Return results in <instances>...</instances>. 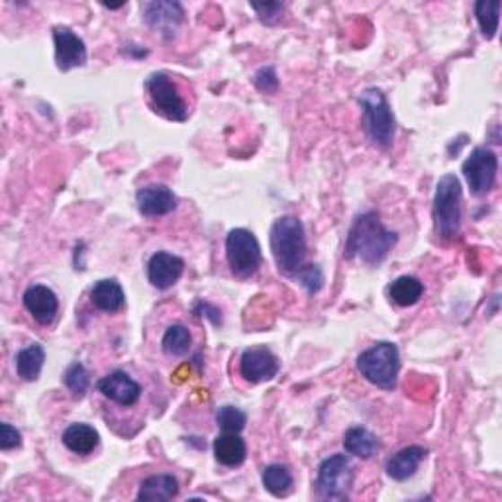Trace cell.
Masks as SVG:
<instances>
[{
  "mask_svg": "<svg viewBox=\"0 0 502 502\" xmlns=\"http://www.w3.org/2000/svg\"><path fill=\"white\" fill-rule=\"evenodd\" d=\"M399 233L383 226L377 212H365L359 215L346 238L344 258L361 260L369 267H379L387 260L389 251L397 245Z\"/></svg>",
  "mask_w": 502,
  "mask_h": 502,
  "instance_id": "cell-1",
  "label": "cell"
},
{
  "mask_svg": "<svg viewBox=\"0 0 502 502\" xmlns=\"http://www.w3.org/2000/svg\"><path fill=\"white\" fill-rule=\"evenodd\" d=\"M269 243L279 271L295 277L306 260L304 224L296 216L277 218L269 232Z\"/></svg>",
  "mask_w": 502,
  "mask_h": 502,
  "instance_id": "cell-2",
  "label": "cell"
},
{
  "mask_svg": "<svg viewBox=\"0 0 502 502\" xmlns=\"http://www.w3.org/2000/svg\"><path fill=\"white\" fill-rule=\"evenodd\" d=\"M149 109L171 122H185L190 110L189 101L179 81L165 71H155L144 83Z\"/></svg>",
  "mask_w": 502,
  "mask_h": 502,
  "instance_id": "cell-3",
  "label": "cell"
},
{
  "mask_svg": "<svg viewBox=\"0 0 502 502\" xmlns=\"http://www.w3.org/2000/svg\"><path fill=\"white\" fill-rule=\"evenodd\" d=\"M463 190L462 181L455 175H444L436 185L434 195V226L436 233L442 240H455L462 232V218H463Z\"/></svg>",
  "mask_w": 502,
  "mask_h": 502,
  "instance_id": "cell-4",
  "label": "cell"
},
{
  "mask_svg": "<svg viewBox=\"0 0 502 502\" xmlns=\"http://www.w3.org/2000/svg\"><path fill=\"white\" fill-rule=\"evenodd\" d=\"M357 371L375 387L392 391L397 387L401 371L399 348L392 341H377L375 346L361 351L357 357Z\"/></svg>",
  "mask_w": 502,
  "mask_h": 502,
  "instance_id": "cell-5",
  "label": "cell"
},
{
  "mask_svg": "<svg viewBox=\"0 0 502 502\" xmlns=\"http://www.w3.org/2000/svg\"><path fill=\"white\" fill-rule=\"evenodd\" d=\"M357 102L363 110V126L371 137V142L379 147H389L394 142V130H397V122H394V114L387 96L379 89H365L359 96Z\"/></svg>",
  "mask_w": 502,
  "mask_h": 502,
  "instance_id": "cell-6",
  "label": "cell"
},
{
  "mask_svg": "<svg viewBox=\"0 0 502 502\" xmlns=\"http://www.w3.org/2000/svg\"><path fill=\"white\" fill-rule=\"evenodd\" d=\"M226 258L232 273L240 279H250L260 271L263 255L261 245L253 232L245 228H233L226 238Z\"/></svg>",
  "mask_w": 502,
  "mask_h": 502,
  "instance_id": "cell-7",
  "label": "cell"
},
{
  "mask_svg": "<svg viewBox=\"0 0 502 502\" xmlns=\"http://www.w3.org/2000/svg\"><path fill=\"white\" fill-rule=\"evenodd\" d=\"M351 483H354V467L349 457L334 454L324 459L318 467L316 490L324 500H348Z\"/></svg>",
  "mask_w": 502,
  "mask_h": 502,
  "instance_id": "cell-8",
  "label": "cell"
},
{
  "mask_svg": "<svg viewBox=\"0 0 502 502\" xmlns=\"http://www.w3.org/2000/svg\"><path fill=\"white\" fill-rule=\"evenodd\" d=\"M498 157L490 147H475L463 163V177L473 195L480 197L495 187Z\"/></svg>",
  "mask_w": 502,
  "mask_h": 502,
  "instance_id": "cell-9",
  "label": "cell"
},
{
  "mask_svg": "<svg viewBox=\"0 0 502 502\" xmlns=\"http://www.w3.org/2000/svg\"><path fill=\"white\" fill-rule=\"evenodd\" d=\"M145 24L155 30L163 40H173L179 31V26L185 20V8L175 0H157L144 6Z\"/></svg>",
  "mask_w": 502,
  "mask_h": 502,
  "instance_id": "cell-10",
  "label": "cell"
},
{
  "mask_svg": "<svg viewBox=\"0 0 502 502\" xmlns=\"http://www.w3.org/2000/svg\"><path fill=\"white\" fill-rule=\"evenodd\" d=\"M281 369L279 357H277L269 348H248L240 357V373L242 377L251 383L260 384L277 377Z\"/></svg>",
  "mask_w": 502,
  "mask_h": 502,
  "instance_id": "cell-11",
  "label": "cell"
},
{
  "mask_svg": "<svg viewBox=\"0 0 502 502\" xmlns=\"http://www.w3.org/2000/svg\"><path fill=\"white\" fill-rule=\"evenodd\" d=\"M96 389H99L106 401L119 404L122 409L136 407L142 399V384L120 369L102 377L96 383Z\"/></svg>",
  "mask_w": 502,
  "mask_h": 502,
  "instance_id": "cell-12",
  "label": "cell"
},
{
  "mask_svg": "<svg viewBox=\"0 0 502 502\" xmlns=\"http://www.w3.org/2000/svg\"><path fill=\"white\" fill-rule=\"evenodd\" d=\"M53 44H56V63L59 71H71L87 63V46L71 28H53Z\"/></svg>",
  "mask_w": 502,
  "mask_h": 502,
  "instance_id": "cell-13",
  "label": "cell"
},
{
  "mask_svg": "<svg viewBox=\"0 0 502 502\" xmlns=\"http://www.w3.org/2000/svg\"><path fill=\"white\" fill-rule=\"evenodd\" d=\"M185 271V261L175 253L169 251H157L149 258L147 263V279L157 291H167L173 286L181 275Z\"/></svg>",
  "mask_w": 502,
  "mask_h": 502,
  "instance_id": "cell-14",
  "label": "cell"
},
{
  "mask_svg": "<svg viewBox=\"0 0 502 502\" xmlns=\"http://www.w3.org/2000/svg\"><path fill=\"white\" fill-rule=\"evenodd\" d=\"M175 192L165 185H147L137 189L136 192V205L137 210L147 218L165 216L171 215L177 208Z\"/></svg>",
  "mask_w": 502,
  "mask_h": 502,
  "instance_id": "cell-15",
  "label": "cell"
},
{
  "mask_svg": "<svg viewBox=\"0 0 502 502\" xmlns=\"http://www.w3.org/2000/svg\"><path fill=\"white\" fill-rule=\"evenodd\" d=\"M24 306L41 326H49L59 313V298L48 285H31L24 293Z\"/></svg>",
  "mask_w": 502,
  "mask_h": 502,
  "instance_id": "cell-16",
  "label": "cell"
},
{
  "mask_svg": "<svg viewBox=\"0 0 502 502\" xmlns=\"http://www.w3.org/2000/svg\"><path fill=\"white\" fill-rule=\"evenodd\" d=\"M426 455H428V450L422 445H409L401 450L399 454H394L389 462L384 471L392 479V480H407L410 479L416 471H418L420 465L424 463Z\"/></svg>",
  "mask_w": 502,
  "mask_h": 502,
  "instance_id": "cell-17",
  "label": "cell"
},
{
  "mask_svg": "<svg viewBox=\"0 0 502 502\" xmlns=\"http://www.w3.org/2000/svg\"><path fill=\"white\" fill-rule=\"evenodd\" d=\"M91 301L102 313H120L126 306V295L122 285L116 279H101L91 288Z\"/></svg>",
  "mask_w": 502,
  "mask_h": 502,
  "instance_id": "cell-18",
  "label": "cell"
},
{
  "mask_svg": "<svg viewBox=\"0 0 502 502\" xmlns=\"http://www.w3.org/2000/svg\"><path fill=\"white\" fill-rule=\"evenodd\" d=\"M63 445L67 447L69 452L77 454V455H89L92 454L96 447H99L101 436L96 432L92 426L83 424V422H75L69 424L66 430H63Z\"/></svg>",
  "mask_w": 502,
  "mask_h": 502,
  "instance_id": "cell-19",
  "label": "cell"
},
{
  "mask_svg": "<svg viewBox=\"0 0 502 502\" xmlns=\"http://www.w3.org/2000/svg\"><path fill=\"white\" fill-rule=\"evenodd\" d=\"M179 495V480L169 473L149 475L142 480L137 490V500H171Z\"/></svg>",
  "mask_w": 502,
  "mask_h": 502,
  "instance_id": "cell-20",
  "label": "cell"
},
{
  "mask_svg": "<svg viewBox=\"0 0 502 502\" xmlns=\"http://www.w3.org/2000/svg\"><path fill=\"white\" fill-rule=\"evenodd\" d=\"M215 457L224 467H240L248 457V445L240 434L224 432L215 440Z\"/></svg>",
  "mask_w": 502,
  "mask_h": 502,
  "instance_id": "cell-21",
  "label": "cell"
},
{
  "mask_svg": "<svg viewBox=\"0 0 502 502\" xmlns=\"http://www.w3.org/2000/svg\"><path fill=\"white\" fill-rule=\"evenodd\" d=\"M344 447L349 455H356L359 459H373L381 452V442L371 430L354 426L344 436Z\"/></svg>",
  "mask_w": 502,
  "mask_h": 502,
  "instance_id": "cell-22",
  "label": "cell"
},
{
  "mask_svg": "<svg viewBox=\"0 0 502 502\" xmlns=\"http://www.w3.org/2000/svg\"><path fill=\"white\" fill-rule=\"evenodd\" d=\"M16 373L22 381H38L46 363V349L41 344H30L16 354Z\"/></svg>",
  "mask_w": 502,
  "mask_h": 502,
  "instance_id": "cell-23",
  "label": "cell"
},
{
  "mask_svg": "<svg viewBox=\"0 0 502 502\" xmlns=\"http://www.w3.org/2000/svg\"><path fill=\"white\" fill-rule=\"evenodd\" d=\"M422 295H424V283L418 279V277L402 275L389 285V298L394 304H399L402 308L418 304Z\"/></svg>",
  "mask_w": 502,
  "mask_h": 502,
  "instance_id": "cell-24",
  "label": "cell"
},
{
  "mask_svg": "<svg viewBox=\"0 0 502 502\" xmlns=\"http://www.w3.org/2000/svg\"><path fill=\"white\" fill-rule=\"evenodd\" d=\"M261 480H263V487L267 493H271L277 498L286 497L288 493H291L293 485H295V477L291 473V469L281 463L267 465L263 469Z\"/></svg>",
  "mask_w": 502,
  "mask_h": 502,
  "instance_id": "cell-25",
  "label": "cell"
},
{
  "mask_svg": "<svg viewBox=\"0 0 502 502\" xmlns=\"http://www.w3.org/2000/svg\"><path fill=\"white\" fill-rule=\"evenodd\" d=\"M500 0H479L475 3V18L487 40H493L500 22Z\"/></svg>",
  "mask_w": 502,
  "mask_h": 502,
  "instance_id": "cell-26",
  "label": "cell"
},
{
  "mask_svg": "<svg viewBox=\"0 0 502 502\" xmlns=\"http://www.w3.org/2000/svg\"><path fill=\"white\" fill-rule=\"evenodd\" d=\"M190 346H192V336L187 326L173 324L167 328V332L162 339V348L167 356L183 357L190 351Z\"/></svg>",
  "mask_w": 502,
  "mask_h": 502,
  "instance_id": "cell-27",
  "label": "cell"
},
{
  "mask_svg": "<svg viewBox=\"0 0 502 502\" xmlns=\"http://www.w3.org/2000/svg\"><path fill=\"white\" fill-rule=\"evenodd\" d=\"M63 383H66V387L71 391L75 399H83L84 394H87L89 384H91L87 367H84L79 361H73L67 367V371L63 373Z\"/></svg>",
  "mask_w": 502,
  "mask_h": 502,
  "instance_id": "cell-28",
  "label": "cell"
},
{
  "mask_svg": "<svg viewBox=\"0 0 502 502\" xmlns=\"http://www.w3.org/2000/svg\"><path fill=\"white\" fill-rule=\"evenodd\" d=\"M216 422L224 432L240 434L245 428V424H248V416L236 407H222L216 414Z\"/></svg>",
  "mask_w": 502,
  "mask_h": 502,
  "instance_id": "cell-29",
  "label": "cell"
},
{
  "mask_svg": "<svg viewBox=\"0 0 502 502\" xmlns=\"http://www.w3.org/2000/svg\"><path fill=\"white\" fill-rule=\"evenodd\" d=\"M295 279H298V283H301L308 293L314 295L324 285V273H322V269H320L318 265H306L304 263L301 269L296 271Z\"/></svg>",
  "mask_w": 502,
  "mask_h": 502,
  "instance_id": "cell-30",
  "label": "cell"
},
{
  "mask_svg": "<svg viewBox=\"0 0 502 502\" xmlns=\"http://www.w3.org/2000/svg\"><path fill=\"white\" fill-rule=\"evenodd\" d=\"M253 83H255V87H258L265 94H273V92L279 91V77H277L273 66H265L258 73H255Z\"/></svg>",
  "mask_w": 502,
  "mask_h": 502,
  "instance_id": "cell-31",
  "label": "cell"
},
{
  "mask_svg": "<svg viewBox=\"0 0 502 502\" xmlns=\"http://www.w3.org/2000/svg\"><path fill=\"white\" fill-rule=\"evenodd\" d=\"M251 8L258 13L260 20L263 24H277L283 18L285 4L283 3H265V4H251Z\"/></svg>",
  "mask_w": 502,
  "mask_h": 502,
  "instance_id": "cell-32",
  "label": "cell"
},
{
  "mask_svg": "<svg viewBox=\"0 0 502 502\" xmlns=\"http://www.w3.org/2000/svg\"><path fill=\"white\" fill-rule=\"evenodd\" d=\"M22 445V434L16 430L13 424L3 422L0 424V450L10 452Z\"/></svg>",
  "mask_w": 502,
  "mask_h": 502,
  "instance_id": "cell-33",
  "label": "cell"
}]
</instances>
